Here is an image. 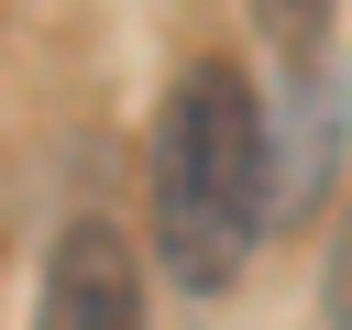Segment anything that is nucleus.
Segmentation results:
<instances>
[{"label":"nucleus","instance_id":"nucleus-2","mask_svg":"<svg viewBox=\"0 0 352 330\" xmlns=\"http://www.w3.org/2000/svg\"><path fill=\"white\" fill-rule=\"evenodd\" d=\"M33 330H143V264L110 220H77L55 253H44V286H33Z\"/></svg>","mask_w":352,"mask_h":330},{"label":"nucleus","instance_id":"nucleus-4","mask_svg":"<svg viewBox=\"0 0 352 330\" xmlns=\"http://www.w3.org/2000/svg\"><path fill=\"white\" fill-rule=\"evenodd\" d=\"M330 308H341V330H352V231H341V275H330Z\"/></svg>","mask_w":352,"mask_h":330},{"label":"nucleus","instance_id":"nucleus-3","mask_svg":"<svg viewBox=\"0 0 352 330\" xmlns=\"http://www.w3.org/2000/svg\"><path fill=\"white\" fill-rule=\"evenodd\" d=\"M242 11H253V33L275 44L286 77H319V55H330V11H341V0H242Z\"/></svg>","mask_w":352,"mask_h":330},{"label":"nucleus","instance_id":"nucleus-1","mask_svg":"<svg viewBox=\"0 0 352 330\" xmlns=\"http://www.w3.org/2000/svg\"><path fill=\"white\" fill-rule=\"evenodd\" d=\"M143 209H154V264L187 297H231L264 220H275V121L253 99V77L231 55H187L165 110H154V165H143Z\"/></svg>","mask_w":352,"mask_h":330}]
</instances>
